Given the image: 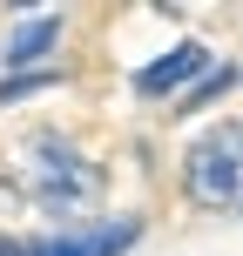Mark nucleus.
<instances>
[{
  "mask_svg": "<svg viewBox=\"0 0 243 256\" xmlns=\"http://www.w3.org/2000/svg\"><path fill=\"white\" fill-rule=\"evenodd\" d=\"M189 196H196L203 209L243 202V122L209 128V135L189 148Z\"/></svg>",
  "mask_w": 243,
  "mask_h": 256,
  "instance_id": "1",
  "label": "nucleus"
},
{
  "mask_svg": "<svg viewBox=\"0 0 243 256\" xmlns=\"http://www.w3.org/2000/svg\"><path fill=\"white\" fill-rule=\"evenodd\" d=\"M209 74V48L203 40H182V48H169L162 61H149L135 74V88L149 94V102H162V94H176V88H189V81H203Z\"/></svg>",
  "mask_w": 243,
  "mask_h": 256,
  "instance_id": "2",
  "label": "nucleus"
},
{
  "mask_svg": "<svg viewBox=\"0 0 243 256\" xmlns=\"http://www.w3.org/2000/svg\"><path fill=\"white\" fill-rule=\"evenodd\" d=\"M41 168H48V196H61V209L102 189V168L75 162V148H54V142H41Z\"/></svg>",
  "mask_w": 243,
  "mask_h": 256,
  "instance_id": "3",
  "label": "nucleus"
},
{
  "mask_svg": "<svg viewBox=\"0 0 243 256\" xmlns=\"http://www.w3.org/2000/svg\"><path fill=\"white\" fill-rule=\"evenodd\" d=\"M54 40H61V14H34V20H21L7 34V68H27L34 74V61H48Z\"/></svg>",
  "mask_w": 243,
  "mask_h": 256,
  "instance_id": "4",
  "label": "nucleus"
},
{
  "mask_svg": "<svg viewBox=\"0 0 243 256\" xmlns=\"http://www.w3.org/2000/svg\"><path fill=\"white\" fill-rule=\"evenodd\" d=\"M230 81H236V68H230V61H223V68H209V74H203V81H196V88H189V94H182V102H176V108H203V102H216V94H223V88H230Z\"/></svg>",
  "mask_w": 243,
  "mask_h": 256,
  "instance_id": "5",
  "label": "nucleus"
},
{
  "mask_svg": "<svg viewBox=\"0 0 243 256\" xmlns=\"http://www.w3.org/2000/svg\"><path fill=\"white\" fill-rule=\"evenodd\" d=\"M54 81H61L54 68H34V74H7V81H0V108H7V102H21V94H34V88H54Z\"/></svg>",
  "mask_w": 243,
  "mask_h": 256,
  "instance_id": "6",
  "label": "nucleus"
},
{
  "mask_svg": "<svg viewBox=\"0 0 243 256\" xmlns=\"http://www.w3.org/2000/svg\"><path fill=\"white\" fill-rule=\"evenodd\" d=\"M0 256H34V243H0Z\"/></svg>",
  "mask_w": 243,
  "mask_h": 256,
  "instance_id": "7",
  "label": "nucleus"
},
{
  "mask_svg": "<svg viewBox=\"0 0 243 256\" xmlns=\"http://www.w3.org/2000/svg\"><path fill=\"white\" fill-rule=\"evenodd\" d=\"M236 216H243V209H236Z\"/></svg>",
  "mask_w": 243,
  "mask_h": 256,
  "instance_id": "8",
  "label": "nucleus"
}]
</instances>
